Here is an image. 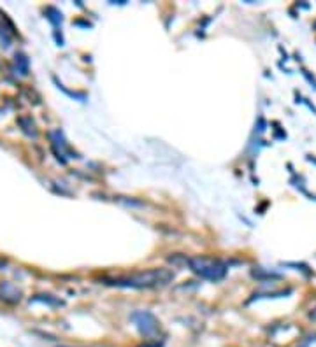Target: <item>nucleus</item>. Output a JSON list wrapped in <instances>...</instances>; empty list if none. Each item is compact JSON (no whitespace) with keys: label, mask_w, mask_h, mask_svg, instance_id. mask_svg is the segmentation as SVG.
Listing matches in <instances>:
<instances>
[{"label":"nucleus","mask_w":316,"mask_h":347,"mask_svg":"<svg viewBox=\"0 0 316 347\" xmlns=\"http://www.w3.org/2000/svg\"><path fill=\"white\" fill-rule=\"evenodd\" d=\"M172 279V274L165 270H148L143 274L130 275L127 279H115L108 284L118 286V288H153L157 284H165Z\"/></svg>","instance_id":"obj_1"},{"label":"nucleus","mask_w":316,"mask_h":347,"mask_svg":"<svg viewBox=\"0 0 316 347\" xmlns=\"http://www.w3.org/2000/svg\"><path fill=\"white\" fill-rule=\"evenodd\" d=\"M186 263L195 274L209 279V281H220L227 274V265L220 260H213V258H188Z\"/></svg>","instance_id":"obj_2"},{"label":"nucleus","mask_w":316,"mask_h":347,"mask_svg":"<svg viewBox=\"0 0 316 347\" xmlns=\"http://www.w3.org/2000/svg\"><path fill=\"white\" fill-rule=\"evenodd\" d=\"M130 319L137 324L139 331L146 337H151L158 331V321L155 319V316L151 312H146V310H141V312H134L130 316Z\"/></svg>","instance_id":"obj_3"},{"label":"nucleus","mask_w":316,"mask_h":347,"mask_svg":"<svg viewBox=\"0 0 316 347\" xmlns=\"http://www.w3.org/2000/svg\"><path fill=\"white\" fill-rule=\"evenodd\" d=\"M311 319H314V321H316V310H314L313 314H311Z\"/></svg>","instance_id":"obj_4"},{"label":"nucleus","mask_w":316,"mask_h":347,"mask_svg":"<svg viewBox=\"0 0 316 347\" xmlns=\"http://www.w3.org/2000/svg\"><path fill=\"white\" fill-rule=\"evenodd\" d=\"M146 347H160V345H146Z\"/></svg>","instance_id":"obj_5"}]
</instances>
